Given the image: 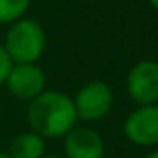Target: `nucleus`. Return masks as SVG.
Wrapping results in <instances>:
<instances>
[{
    "mask_svg": "<svg viewBox=\"0 0 158 158\" xmlns=\"http://www.w3.org/2000/svg\"><path fill=\"white\" fill-rule=\"evenodd\" d=\"M44 153L46 145L42 136L37 132H22L11 142L7 155L11 158H44Z\"/></svg>",
    "mask_w": 158,
    "mask_h": 158,
    "instance_id": "8",
    "label": "nucleus"
},
{
    "mask_svg": "<svg viewBox=\"0 0 158 158\" xmlns=\"http://www.w3.org/2000/svg\"><path fill=\"white\" fill-rule=\"evenodd\" d=\"M123 132L136 145H158V105H140L132 110L125 119Z\"/></svg>",
    "mask_w": 158,
    "mask_h": 158,
    "instance_id": "4",
    "label": "nucleus"
},
{
    "mask_svg": "<svg viewBox=\"0 0 158 158\" xmlns=\"http://www.w3.org/2000/svg\"><path fill=\"white\" fill-rule=\"evenodd\" d=\"M0 158H11V156H9L7 153H2V151H0Z\"/></svg>",
    "mask_w": 158,
    "mask_h": 158,
    "instance_id": "13",
    "label": "nucleus"
},
{
    "mask_svg": "<svg viewBox=\"0 0 158 158\" xmlns=\"http://www.w3.org/2000/svg\"><path fill=\"white\" fill-rule=\"evenodd\" d=\"M44 44H46V35L39 22L30 19H20L9 28L6 35V44L2 46L9 55L11 63L30 64L42 55Z\"/></svg>",
    "mask_w": 158,
    "mask_h": 158,
    "instance_id": "2",
    "label": "nucleus"
},
{
    "mask_svg": "<svg viewBox=\"0 0 158 158\" xmlns=\"http://www.w3.org/2000/svg\"><path fill=\"white\" fill-rule=\"evenodd\" d=\"M28 121L42 138H61L77 123L74 99L57 90L42 92L28 107Z\"/></svg>",
    "mask_w": 158,
    "mask_h": 158,
    "instance_id": "1",
    "label": "nucleus"
},
{
    "mask_svg": "<svg viewBox=\"0 0 158 158\" xmlns=\"http://www.w3.org/2000/svg\"><path fill=\"white\" fill-rule=\"evenodd\" d=\"M145 158H158V151H153V153H149Z\"/></svg>",
    "mask_w": 158,
    "mask_h": 158,
    "instance_id": "11",
    "label": "nucleus"
},
{
    "mask_svg": "<svg viewBox=\"0 0 158 158\" xmlns=\"http://www.w3.org/2000/svg\"><path fill=\"white\" fill-rule=\"evenodd\" d=\"M7 90L19 99H33L44 92L46 76L35 63L30 64H17L11 66L7 79Z\"/></svg>",
    "mask_w": 158,
    "mask_h": 158,
    "instance_id": "6",
    "label": "nucleus"
},
{
    "mask_svg": "<svg viewBox=\"0 0 158 158\" xmlns=\"http://www.w3.org/2000/svg\"><path fill=\"white\" fill-rule=\"evenodd\" d=\"M74 107L77 119L83 121L101 119L112 107V90L103 81H90L77 92Z\"/></svg>",
    "mask_w": 158,
    "mask_h": 158,
    "instance_id": "3",
    "label": "nucleus"
},
{
    "mask_svg": "<svg viewBox=\"0 0 158 158\" xmlns=\"http://www.w3.org/2000/svg\"><path fill=\"white\" fill-rule=\"evenodd\" d=\"M30 6V0H0V22L19 20Z\"/></svg>",
    "mask_w": 158,
    "mask_h": 158,
    "instance_id": "9",
    "label": "nucleus"
},
{
    "mask_svg": "<svg viewBox=\"0 0 158 158\" xmlns=\"http://www.w3.org/2000/svg\"><path fill=\"white\" fill-rule=\"evenodd\" d=\"M101 136L88 127H74L64 134V158H103Z\"/></svg>",
    "mask_w": 158,
    "mask_h": 158,
    "instance_id": "7",
    "label": "nucleus"
},
{
    "mask_svg": "<svg viewBox=\"0 0 158 158\" xmlns=\"http://www.w3.org/2000/svg\"><path fill=\"white\" fill-rule=\"evenodd\" d=\"M149 2H151V6H153L155 9H158V0H149Z\"/></svg>",
    "mask_w": 158,
    "mask_h": 158,
    "instance_id": "12",
    "label": "nucleus"
},
{
    "mask_svg": "<svg viewBox=\"0 0 158 158\" xmlns=\"http://www.w3.org/2000/svg\"><path fill=\"white\" fill-rule=\"evenodd\" d=\"M127 88L138 105H155L158 101V63L142 61L129 72Z\"/></svg>",
    "mask_w": 158,
    "mask_h": 158,
    "instance_id": "5",
    "label": "nucleus"
},
{
    "mask_svg": "<svg viewBox=\"0 0 158 158\" xmlns=\"http://www.w3.org/2000/svg\"><path fill=\"white\" fill-rule=\"evenodd\" d=\"M44 158H64V156H57V155H50V156H44Z\"/></svg>",
    "mask_w": 158,
    "mask_h": 158,
    "instance_id": "14",
    "label": "nucleus"
},
{
    "mask_svg": "<svg viewBox=\"0 0 158 158\" xmlns=\"http://www.w3.org/2000/svg\"><path fill=\"white\" fill-rule=\"evenodd\" d=\"M11 66H13V63H11L9 55L6 53L4 46L0 44V85H4V83H6V79H7V74H9Z\"/></svg>",
    "mask_w": 158,
    "mask_h": 158,
    "instance_id": "10",
    "label": "nucleus"
}]
</instances>
